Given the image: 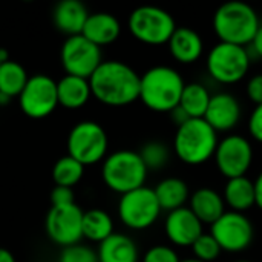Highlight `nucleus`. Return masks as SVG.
Here are the masks:
<instances>
[{
    "label": "nucleus",
    "mask_w": 262,
    "mask_h": 262,
    "mask_svg": "<svg viewBox=\"0 0 262 262\" xmlns=\"http://www.w3.org/2000/svg\"><path fill=\"white\" fill-rule=\"evenodd\" d=\"M235 262H252V261H235Z\"/></svg>",
    "instance_id": "obj_42"
},
{
    "label": "nucleus",
    "mask_w": 262,
    "mask_h": 262,
    "mask_svg": "<svg viewBox=\"0 0 262 262\" xmlns=\"http://www.w3.org/2000/svg\"><path fill=\"white\" fill-rule=\"evenodd\" d=\"M66 146L68 155L86 167L104 161L107 157L109 138L101 124L97 121L84 120L71 129Z\"/></svg>",
    "instance_id": "obj_8"
},
{
    "label": "nucleus",
    "mask_w": 262,
    "mask_h": 262,
    "mask_svg": "<svg viewBox=\"0 0 262 262\" xmlns=\"http://www.w3.org/2000/svg\"><path fill=\"white\" fill-rule=\"evenodd\" d=\"M89 17L88 8L80 0H61L52 12L54 25L68 37L80 35Z\"/></svg>",
    "instance_id": "obj_18"
},
{
    "label": "nucleus",
    "mask_w": 262,
    "mask_h": 262,
    "mask_svg": "<svg viewBox=\"0 0 262 262\" xmlns=\"http://www.w3.org/2000/svg\"><path fill=\"white\" fill-rule=\"evenodd\" d=\"M140 81L141 75L120 60H103L89 78L92 97L115 107L140 100Z\"/></svg>",
    "instance_id": "obj_1"
},
{
    "label": "nucleus",
    "mask_w": 262,
    "mask_h": 262,
    "mask_svg": "<svg viewBox=\"0 0 262 262\" xmlns=\"http://www.w3.org/2000/svg\"><path fill=\"white\" fill-rule=\"evenodd\" d=\"M249 132L253 140L262 143V104L255 106L249 118Z\"/></svg>",
    "instance_id": "obj_34"
},
{
    "label": "nucleus",
    "mask_w": 262,
    "mask_h": 262,
    "mask_svg": "<svg viewBox=\"0 0 262 262\" xmlns=\"http://www.w3.org/2000/svg\"><path fill=\"white\" fill-rule=\"evenodd\" d=\"M147 172L149 170L140 154L127 149L107 155L101 167L104 184L120 195L143 187L147 178Z\"/></svg>",
    "instance_id": "obj_5"
},
{
    "label": "nucleus",
    "mask_w": 262,
    "mask_h": 262,
    "mask_svg": "<svg viewBox=\"0 0 262 262\" xmlns=\"http://www.w3.org/2000/svg\"><path fill=\"white\" fill-rule=\"evenodd\" d=\"M60 58L66 74L83 78H91V75L103 63L101 48L89 41L81 34L68 37L63 41Z\"/></svg>",
    "instance_id": "obj_10"
},
{
    "label": "nucleus",
    "mask_w": 262,
    "mask_h": 262,
    "mask_svg": "<svg viewBox=\"0 0 262 262\" xmlns=\"http://www.w3.org/2000/svg\"><path fill=\"white\" fill-rule=\"evenodd\" d=\"M114 220L103 209H91L83 215V238L101 244L114 235Z\"/></svg>",
    "instance_id": "obj_27"
},
{
    "label": "nucleus",
    "mask_w": 262,
    "mask_h": 262,
    "mask_svg": "<svg viewBox=\"0 0 262 262\" xmlns=\"http://www.w3.org/2000/svg\"><path fill=\"white\" fill-rule=\"evenodd\" d=\"M210 235L216 239L223 252L239 253L252 246L255 229L244 213L227 210L210 226Z\"/></svg>",
    "instance_id": "obj_11"
},
{
    "label": "nucleus",
    "mask_w": 262,
    "mask_h": 262,
    "mask_svg": "<svg viewBox=\"0 0 262 262\" xmlns=\"http://www.w3.org/2000/svg\"><path fill=\"white\" fill-rule=\"evenodd\" d=\"M252 51L262 58V23L261 26H259V29H258V32H256V35H255V38H253V41H252Z\"/></svg>",
    "instance_id": "obj_37"
},
{
    "label": "nucleus",
    "mask_w": 262,
    "mask_h": 262,
    "mask_svg": "<svg viewBox=\"0 0 262 262\" xmlns=\"http://www.w3.org/2000/svg\"><path fill=\"white\" fill-rule=\"evenodd\" d=\"M58 104L68 109H78L84 106L92 97L89 78L66 74L57 81Z\"/></svg>",
    "instance_id": "obj_22"
},
{
    "label": "nucleus",
    "mask_w": 262,
    "mask_h": 262,
    "mask_svg": "<svg viewBox=\"0 0 262 262\" xmlns=\"http://www.w3.org/2000/svg\"><path fill=\"white\" fill-rule=\"evenodd\" d=\"M121 34L120 20L111 12H92L89 14L81 35L97 46H106L114 43Z\"/></svg>",
    "instance_id": "obj_19"
},
{
    "label": "nucleus",
    "mask_w": 262,
    "mask_h": 262,
    "mask_svg": "<svg viewBox=\"0 0 262 262\" xmlns=\"http://www.w3.org/2000/svg\"><path fill=\"white\" fill-rule=\"evenodd\" d=\"M164 232L167 239L177 247H192L193 243L204 233L203 223L186 206L167 213Z\"/></svg>",
    "instance_id": "obj_15"
},
{
    "label": "nucleus",
    "mask_w": 262,
    "mask_h": 262,
    "mask_svg": "<svg viewBox=\"0 0 262 262\" xmlns=\"http://www.w3.org/2000/svg\"><path fill=\"white\" fill-rule=\"evenodd\" d=\"M181 262H201V261H198V259H195V258H189V259H183Z\"/></svg>",
    "instance_id": "obj_41"
},
{
    "label": "nucleus",
    "mask_w": 262,
    "mask_h": 262,
    "mask_svg": "<svg viewBox=\"0 0 262 262\" xmlns=\"http://www.w3.org/2000/svg\"><path fill=\"white\" fill-rule=\"evenodd\" d=\"M255 198H256V206L262 210V172L255 180Z\"/></svg>",
    "instance_id": "obj_38"
},
{
    "label": "nucleus",
    "mask_w": 262,
    "mask_h": 262,
    "mask_svg": "<svg viewBox=\"0 0 262 262\" xmlns=\"http://www.w3.org/2000/svg\"><path fill=\"white\" fill-rule=\"evenodd\" d=\"M29 77L23 64L8 58L0 64V103H6L8 100L21 94L28 83Z\"/></svg>",
    "instance_id": "obj_25"
},
{
    "label": "nucleus",
    "mask_w": 262,
    "mask_h": 262,
    "mask_svg": "<svg viewBox=\"0 0 262 262\" xmlns=\"http://www.w3.org/2000/svg\"><path fill=\"white\" fill-rule=\"evenodd\" d=\"M213 158L220 173L227 180L246 177L253 163V147L246 137L232 134L220 140Z\"/></svg>",
    "instance_id": "obj_12"
},
{
    "label": "nucleus",
    "mask_w": 262,
    "mask_h": 262,
    "mask_svg": "<svg viewBox=\"0 0 262 262\" xmlns=\"http://www.w3.org/2000/svg\"><path fill=\"white\" fill-rule=\"evenodd\" d=\"M189 209L203 224H213L227 210L223 195L210 187H201L190 195Z\"/></svg>",
    "instance_id": "obj_20"
},
{
    "label": "nucleus",
    "mask_w": 262,
    "mask_h": 262,
    "mask_svg": "<svg viewBox=\"0 0 262 262\" xmlns=\"http://www.w3.org/2000/svg\"><path fill=\"white\" fill-rule=\"evenodd\" d=\"M241 103L233 94L218 92L213 94L204 115V120L220 134L230 132L235 129L241 120Z\"/></svg>",
    "instance_id": "obj_16"
},
{
    "label": "nucleus",
    "mask_w": 262,
    "mask_h": 262,
    "mask_svg": "<svg viewBox=\"0 0 262 262\" xmlns=\"http://www.w3.org/2000/svg\"><path fill=\"white\" fill-rule=\"evenodd\" d=\"M161 212L155 190L147 186L121 195L118 203V216L121 223L132 230H146L152 227Z\"/></svg>",
    "instance_id": "obj_9"
},
{
    "label": "nucleus",
    "mask_w": 262,
    "mask_h": 262,
    "mask_svg": "<svg viewBox=\"0 0 262 262\" xmlns=\"http://www.w3.org/2000/svg\"><path fill=\"white\" fill-rule=\"evenodd\" d=\"M169 52L181 64H192L198 61L204 52V41L203 37L192 28H177L173 35L170 37Z\"/></svg>",
    "instance_id": "obj_17"
},
{
    "label": "nucleus",
    "mask_w": 262,
    "mask_h": 262,
    "mask_svg": "<svg viewBox=\"0 0 262 262\" xmlns=\"http://www.w3.org/2000/svg\"><path fill=\"white\" fill-rule=\"evenodd\" d=\"M212 94L209 89L198 83H186L181 100H180V107L184 111V114L192 120V118H204L209 103H210Z\"/></svg>",
    "instance_id": "obj_26"
},
{
    "label": "nucleus",
    "mask_w": 262,
    "mask_h": 262,
    "mask_svg": "<svg viewBox=\"0 0 262 262\" xmlns=\"http://www.w3.org/2000/svg\"><path fill=\"white\" fill-rule=\"evenodd\" d=\"M170 117H172V121L177 124V127L178 126H181V124H184L187 120H190L186 114H184V111L178 106V107H175L172 112H170Z\"/></svg>",
    "instance_id": "obj_36"
},
{
    "label": "nucleus",
    "mask_w": 262,
    "mask_h": 262,
    "mask_svg": "<svg viewBox=\"0 0 262 262\" xmlns=\"http://www.w3.org/2000/svg\"><path fill=\"white\" fill-rule=\"evenodd\" d=\"M84 212L74 203L69 206H51L46 215V233L57 246L69 247L83 238Z\"/></svg>",
    "instance_id": "obj_14"
},
{
    "label": "nucleus",
    "mask_w": 262,
    "mask_h": 262,
    "mask_svg": "<svg viewBox=\"0 0 262 262\" xmlns=\"http://www.w3.org/2000/svg\"><path fill=\"white\" fill-rule=\"evenodd\" d=\"M250 52L246 46L220 41L207 54V74L221 84L241 81L250 69Z\"/></svg>",
    "instance_id": "obj_7"
},
{
    "label": "nucleus",
    "mask_w": 262,
    "mask_h": 262,
    "mask_svg": "<svg viewBox=\"0 0 262 262\" xmlns=\"http://www.w3.org/2000/svg\"><path fill=\"white\" fill-rule=\"evenodd\" d=\"M0 100H2V97H0ZM0 104H2V103H0Z\"/></svg>",
    "instance_id": "obj_43"
},
{
    "label": "nucleus",
    "mask_w": 262,
    "mask_h": 262,
    "mask_svg": "<svg viewBox=\"0 0 262 262\" xmlns=\"http://www.w3.org/2000/svg\"><path fill=\"white\" fill-rule=\"evenodd\" d=\"M246 92H247V97L256 106L262 104V74H256V75H253L249 80L247 88H246Z\"/></svg>",
    "instance_id": "obj_35"
},
{
    "label": "nucleus",
    "mask_w": 262,
    "mask_h": 262,
    "mask_svg": "<svg viewBox=\"0 0 262 262\" xmlns=\"http://www.w3.org/2000/svg\"><path fill=\"white\" fill-rule=\"evenodd\" d=\"M192 252L195 259L201 262L216 261L221 255V247L216 239L210 233H203L192 246Z\"/></svg>",
    "instance_id": "obj_30"
},
{
    "label": "nucleus",
    "mask_w": 262,
    "mask_h": 262,
    "mask_svg": "<svg viewBox=\"0 0 262 262\" xmlns=\"http://www.w3.org/2000/svg\"><path fill=\"white\" fill-rule=\"evenodd\" d=\"M74 190L64 186H55L51 192V204L52 206H69L74 204Z\"/></svg>",
    "instance_id": "obj_33"
},
{
    "label": "nucleus",
    "mask_w": 262,
    "mask_h": 262,
    "mask_svg": "<svg viewBox=\"0 0 262 262\" xmlns=\"http://www.w3.org/2000/svg\"><path fill=\"white\" fill-rule=\"evenodd\" d=\"M186 81L181 74L164 64L154 66L141 75L140 100L154 112H172L178 107Z\"/></svg>",
    "instance_id": "obj_2"
},
{
    "label": "nucleus",
    "mask_w": 262,
    "mask_h": 262,
    "mask_svg": "<svg viewBox=\"0 0 262 262\" xmlns=\"http://www.w3.org/2000/svg\"><path fill=\"white\" fill-rule=\"evenodd\" d=\"M154 190L161 210H166L167 213L184 207V204L190 200L189 186L181 178H175V177L166 178L160 181Z\"/></svg>",
    "instance_id": "obj_24"
},
{
    "label": "nucleus",
    "mask_w": 262,
    "mask_h": 262,
    "mask_svg": "<svg viewBox=\"0 0 262 262\" xmlns=\"http://www.w3.org/2000/svg\"><path fill=\"white\" fill-rule=\"evenodd\" d=\"M147 170H161L170 160L169 147L161 141H149L138 152Z\"/></svg>",
    "instance_id": "obj_29"
},
{
    "label": "nucleus",
    "mask_w": 262,
    "mask_h": 262,
    "mask_svg": "<svg viewBox=\"0 0 262 262\" xmlns=\"http://www.w3.org/2000/svg\"><path fill=\"white\" fill-rule=\"evenodd\" d=\"M58 262H100L98 255L94 249L83 246V244H74L69 247H64L61 250Z\"/></svg>",
    "instance_id": "obj_31"
},
{
    "label": "nucleus",
    "mask_w": 262,
    "mask_h": 262,
    "mask_svg": "<svg viewBox=\"0 0 262 262\" xmlns=\"http://www.w3.org/2000/svg\"><path fill=\"white\" fill-rule=\"evenodd\" d=\"M84 173V166L78 163L71 155H64L54 164L52 169V178L55 186H64V187H74L80 183Z\"/></svg>",
    "instance_id": "obj_28"
},
{
    "label": "nucleus",
    "mask_w": 262,
    "mask_h": 262,
    "mask_svg": "<svg viewBox=\"0 0 262 262\" xmlns=\"http://www.w3.org/2000/svg\"><path fill=\"white\" fill-rule=\"evenodd\" d=\"M213 31L220 41L247 46L252 45L261 21L258 12L244 2H227L213 14Z\"/></svg>",
    "instance_id": "obj_3"
},
{
    "label": "nucleus",
    "mask_w": 262,
    "mask_h": 262,
    "mask_svg": "<svg viewBox=\"0 0 262 262\" xmlns=\"http://www.w3.org/2000/svg\"><path fill=\"white\" fill-rule=\"evenodd\" d=\"M18 104L25 115L31 118H45L58 106L57 81L46 74L29 77L25 89L18 95Z\"/></svg>",
    "instance_id": "obj_13"
},
{
    "label": "nucleus",
    "mask_w": 262,
    "mask_h": 262,
    "mask_svg": "<svg viewBox=\"0 0 262 262\" xmlns=\"http://www.w3.org/2000/svg\"><path fill=\"white\" fill-rule=\"evenodd\" d=\"M143 262H181L177 250L169 246H154L150 247L144 256Z\"/></svg>",
    "instance_id": "obj_32"
},
{
    "label": "nucleus",
    "mask_w": 262,
    "mask_h": 262,
    "mask_svg": "<svg viewBox=\"0 0 262 262\" xmlns=\"http://www.w3.org/2000/svg\"><path fill=\"white\" fill-rule=\"evenodd\" d=\"M8 58H9V57H8V54H6V51L0 48V64H2L3 61H6Z\"/></svg>",
    "instance_id": "obj_40"
},
{
    "label": "nucleus",
    "mask_w": 262,
    "mask_h": 262,
    "mask_svg": "<svg viewBox=\"0 0 262 262\" xmlns=\"http://www.w3.org/2000/svg\"><path fill=\"white\" fill-rule=\"evenodd\" d=\"M218 143V132L204 118H192L177 127L173 149L184 164L200 166L213 158Z\"/></svg>",
    "instance_id": "obj_4"
},
{
    "label": "nucleus",
    "mask_w": 262,
    "mask_h": 262,
    "mask_svg": "<svg viewBox=\"0 0 262 262\" xmlns=\"http://www.w3.org/2000/svg\"><path fill=\"white\" fill-rule=\"evenodd\" d=\"M0 262H15V258L9 250L0 247Z\"/></svg>",
    "instance_id": "obj_39"
},
{
    "label": "nucleus",
    "mask_w": 262,
    "mask_h": 262,
    "mask_svg": "<svg viewBox=\"0 0 262 262\" xmlns=\"http://www.w3.org/2000/svg\"><path fill=\"white\" fill-rule=\"evenodd\" d=\"M127 26L135 40L149 46L167 45L178 28L170 12L150 5L135 8L129 15Z\"/></svg>",
    "instance_id": "obj_6"
},
{
    "label": "nucleus",
    "mask_w": 262,
    "mask_h": 262,
    "mask_svg": "<svg viewBox=\"0 0 262 262\" xmlns=\"http://www.w3.org/2000/svg\"><path fill=\"white\" fill-rule=\"evenodd\" d=\"M224 203L230 207L232 212L244 213L253 206H256L255 198V181L249 180L247 177H238L227 180L223 193Z\"/></svg>",
    "instance_id": "obj_23"
},
{
    "label": "nucleus",
    "mask_w": 262,
    "mask_h": 262,
    "mask_svg": "<svg viewBox=\"0 0 262 262\" xmlns=\"http://www.w3.org/2000/svg\"><path fill=\"white\" fill-rule=\"evenodd\" d=\"M100 262H138L140 253L135 241L123 233H114L97 250Z\"/></svg>",
    "instance_id": "obj_21"
}]
</instances>
